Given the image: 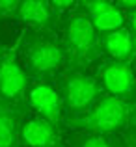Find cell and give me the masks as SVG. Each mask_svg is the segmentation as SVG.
Wrapping results in <instances>:
<instances>
[{
    "instance_id": "ac0fdd59",
    "label": "cell",
    "mask_w": 136,
    "mask_h": 147,
    "mask_svg": "<svg viewBox=\"0 0 136 147\" xmlns=\"http://www.w3.org/2000/svg\"><path fill=\"white\" fill-rule=\"evenodd\" d=\"M133 110H131V123H129V130H136V95L133 97Z\"/></svg>"
},
{
    "instance_id": "9c48e42d",
    "label": "cell",
    "mask_w": 136,
    "mask_h": 147,
    "mask_svg": "<svg viewBox=\"0 0 136 147\" xmlns=\"http://www.w3.org/2000/svg\"><path fill=\"white\" fill-rule=\"evenodd\" d=\"M15 21L22 28H32L39 32L58 34L60 19L56 17L50 0H21Z\"/></svg>"
},
{
    "instance_id": "4fadbf2b",
    "label": "cell",
    "mask_w": 136,
    "mask_h": 147,
    "mask_svg": "<svg viewBox=\"0 0 136 147\" xmlns=\"http://www.w3.org/2000/svg\"><path fill=\"white\" fill-rule=\"evenodd\" d=\"M91 22H93L95 32L99 34V37H103V36H108V34H114V32H118V30L125 28L127 26V15H125V11H121L114 2V6H112L110 9L101 13V15H97V17H93Z\"/></svg>"
},
{
    "instance_id": "52a82bcc",
    "label": "cell",
    "mask_w": 136,
    "mask_h": 147,
    "mask_svg": "<svg viewBox=\"0 0 136 147\" xmlns=\"http://www.w3.org/2000/svg\"><path fill=\"white\" fill-rule=\"evenodd\" d=\"M91 71L103 86L104 95L123 100H133L136 95V69L133 63L103 58Z\"/></svg>"
},
{
    "instance_id": "7c38bea8",
    "label": "cell",
    "mask_w": 136,
    "mask_h": 147,
    "mask_svg": "<svg viewBox=\"0 0 136 147\" xmlns=\"http://www.w3.org/2000/svg\"><path fill=\"white\" fill-rule=\"evenodd\" d=\"M69 147H127L123 136H106V134H88L73 132L65 134Z\"/></svg>"
},
{
    "instance_id": "2e32d148",
    "label": "cell",
    "mask_w": 136,
    "mask_h": 147,
    "mask_svg": "<svg viewBox=\"0 0 136 147\" xmlns=\"http://www.w3.org/2000/svg\"><path fill=\"white\" fill-rule=\"evenodd\" d=\"M127 28L131 30V34L136 36V9L127 13Z\"/></svg>"
},
{
    "instance_id": "8992f818",
    "label": "cell",
    "mask_w": 136,
    "mask_h": 147,
    "mask_svg": "<svg viewBox=\"0 0 136 147\" xmlns=\"http://www.w3.org/2000/svg\"><path fill=\"white\" fill-rule=\"evenodd\" d=\"M24 106L26 112L39 115L49 123H52L54 127L64 130V100H62L58 78L30 82Z\"/></svg>"
},
{
    "instance_id": "d6986e66",
    "label": "cell",
    "mask_w": 136,
    "mask_h": 147,
    "mask_svg": "<svg viewBox=\"0 0 136 147\" xmlns=\"http://www.w3.org/2000/svg\"><path fill=\"white\" fill-rule=\"evenodd\" d=\"M133 65H136V36H134V39H133V61H131Z\"/></svg>"
},
{
    "instance_id": "277c9868",
    "label": "cell",
    "mask_w": 136,
    "mask_h": 147,
    "mask_svg": "<svg viewBox=\"0 0 136 147\" xmlns=\"http://www.w3.org/2000/svg\"><path fill=\"white\" fill-rule=\"evenodd\" d=\"M58 86L64 100V121L90 112L104 91L91 69H71L67 67L58 76Z\"/></svg>"
},
{
    "instance_id": "5bb4252c",
    "label": "cell",
    "mask_w": 136,
    "mask_h": 147,
    "mask_svg": "<svg viewBox=\"0 0 136 147\" xmlns=\"http://www.w3.org/2000/svg\"><path fill=\"white\" fill-rule=\"evenodd\" d=\"M78 6L82 7V11L88 17L93 19V17H97V15L108 11L114 6V2H110V0H78Z\"/></svg>"
},
{
    "instance_id": "e0dca14e",
    "label": "cell",
    "mask_w": 136,
    "mask_h": 147,
    "mask_svg": "<svg viewBox=\"0 0 136 147\" xmlns=\"http://www.w3.org/2000/svg\"><path fill=\"white\" fill-rule=\"evenodd\" d=\"M123 138L127 142V147H136V130H127Z\"/></svg>"
},
{
    "instance_id": "8fae6325",
    "label": "cell",
    "mask_w": 136,
    "mask_h": 147,
    "mask_svg": "<svg viewBox=\"0 0 136 147\" xmlns=\"http://www.w3.org/2000/svg\"><path fill=\"white\" fill-rule=\"evenodd\" d=\"M26 110L0 106V147H22L21 123Z\"/></svg>"
},
{
    "instance_id": "5b68a950",
    "label": "cell",
    "mask_w": 136,
    "mask_h": 147,
    "mask_svg": "<svg viewBox=\"0 0 136 147\" xmlns=\"http://www.w3.org/2000/svg\"><path fill=\"white\" fill-rule=\"evenodd\" d=\"M30 80L22 71L15 45H0V106L26 110L24 100Z\"/></svg>"
},
{
    "instance_id": "7a4b0ae2",
    "label": "cell",
    "mask_w": 136,
    "mask_h": 147,
    "mask_svg": "<svg viewBox=\"0 0 136 147\" xmlns=\"http://www.w3.org/2000/svg\"><path fill=\"white\" fill-rule=\"evenodd\" d=\"M60 41L67 56V67L93 69L101 60V37L93 28L91 19L82 11L76 2L75 9L65 15L58 30Z\"/></svg>"
},
{
    "instance_id": "9a60e30c",
    "label": "cell",
    "mask_w": 136,
    "mask_h": 147,
    "mask_svg": "<svg viewBox=\"0 0 136 147\" xmlns=\"http://www.w3.org/2000/svg\"><path fill=\"white\" fill-rule=\"evenodd\" d=\"M19 6H21V0H0V22L15 21Z\"/></svg>"
},
{
    "instance_id": "6da1fadb",
    "label": "cell",
    "mask_w": 136,
    "mask_h": 147,
    "mask_svg": "<svg viewBox=\"0 0 136 147\" xmlns=\"http://www.w3.org/2000/svg\"><path fill=\"white\" fill-rule=\"evenodd\" d=\"M15 47L19 63L30 82L54 80L67 69V56L58 34L22 28Z\"/></svg>"
},
{
    "instance_id": "3957f363",
    "label": "cell",
    "mask_w": 136,
    "mask_h": 147,
    "mask_svg": "<svg viewBox=\"0 0 136 147\" xmlns=\"http://www.w3.org/2000/svg\"><path fill=\"white\" fill-rule=\"evenodd\" d=\"M133 102L104 95L90 112L73 119L64 121V132H88L106 134V136H123L129 130Z\"/></svg>"
},
{
    "instance_id": "ba28073f",
    "label": "cell",
    "mask_w": 136,
    "mask_h": 147,
    "mask_svg": "<svg viewBox=\"0 0 136 147\" xmlns=\"http://www.w3.org/2000/svg\"><path fill=\"white\" fill-rule=\"evenodd\" d=\"M21 142L22 147H69L64 130L30 112L22 115Z\"/></svg>"
},
{
    "instance_id": "30bf717a",
    "label": "cell",
    "mask_w": 136,
    "mask_h": 147,
    "mask_svg": "<svg viewBox=\"0 0 136 147\" xmlns=\"http://www.w3.org/2000/svg\"><path fill=\"white\" fill-rule=\"evenodd\" d=\"M133 39L134 36L131 34V30L121 28L114 34L101 37V52L103 58L114 61H133Z\"/></svg>"
}]
</instances>
